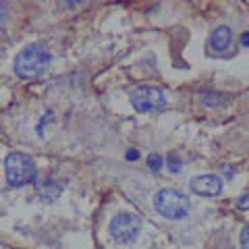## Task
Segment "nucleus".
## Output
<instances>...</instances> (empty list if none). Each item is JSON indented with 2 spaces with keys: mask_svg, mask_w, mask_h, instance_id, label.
I'll return each mask as SVG.
<instances>
[{
  "mask_svg": "<svg viewBox=\"0 0 249 249\" xmlns=\"http://www.w3.org/2000/svg\"><path fill=\"white\" fill-rule=\"evenodd\" d=\"M142 232V220L135 214H116L110 220V237L121 245H131Z\"/></svg>",
  "mask_w": 249,
  "mask_h": 249,
  "instance_id": "20e7f679",
  "label": "nucleus"
},
{
  "mask_svg": "<svg viewBox=\"0 0 249 249\" xmlns=\"http://www.w3.org/2000/svg\"><path fill=\"white\" fill-rule=\"evenodd\" d=\"M65 189V185H58V181H54V178H48V181H44L42 185H37V193H40V197L46 199V201H54L58 199V196Z\"/></svg>",
  "mask_w": 249,
  "mask_h": 249,
  "instance_id": "6e6552de",
  "label": "nucleus"
},
{
  "mask_svg": "<svg viewBox=\"0 0 249 249\" xmlns=\"http://www.w3.org/2000/svg\"><path fill=\"white\" fill-rule=\"evenodd\" d=\"M191 191L201 197H214L222 191V178L216 175H199L191 181Z\"/></svg>",
  "mask_w": 249,
  "mask_h": 249,
  "instance_id": "423d86ee",
  "label": "nucleus"
},
{
  "mask_svg": "<svg viewBox=\"0 0 249 249\" xmlns=\"http://www.w3.org/2000/svg\"><path fill=\"white\" fill-rule=\"evenodd\" d=\"M237 206L241 208V210H249V191L247 193H243V196L239 197V201H237Z\"/></svg>",
  "mask_w": 249,
  "mask_h": 249,
  "instance_id": "ddd939ff",
  "label": "nucleus"
},
{
  "mask_svg": "<svg viewBox=\"0 0 249 249\" xmlns=\"http://www.w3.org/2000/svg\"><path fill=\"white\" fill-rule=\"evenodd\" d=\"M241 44L249 46V31H245V34H243V37H241Z\"/></svg>",
  "mask_w": 249,
  "mask_h": 249,
  "instance_id": "2eb2a0df",
  "label": "nucleus"
},
{
  "mask_svg": "<svg viewBox=\"0 0 249 249\" xmlns=\"http://www.w3.org/2000/svg\"><path fill=\"white\" fill-rule=\"evenodd\" d=\"M199 98L206 106H224L229 102V96H224V93H220V91H214V89L204 91Z\"/></svg>",
  "mask_w": 249,
  "mask_h": 249,
  "instance_id": "1a4fd4ad",
  "label": "nucleus"
},
{
  "mask_svg": "<svg viewBox=\"0 0 249 249\" xmlns=\"http://www.w3.org/2000/svg\"><path fill=\"white\" fill-rule=\"evenodd\" d=\"M131 104H133L137 112H154V110H162L166 106V96L158 88L143 85V88H137L131 93Z\"/></svg>",
  "mask_w": 249,
  "mask_h": 249,
  "instance_id": "39448f33",
  "label": "nucleus"
},
{
  "mask_svg": "<svg viewBox=\"0 0 249 249\" xmlns=\"http://www.w3.org/2000/svg\"><path fill=\"white\" fill-rule=\"evenodd\" d=\"M50 52L44 44H29L25 46L17 56H15L13 69L19 79H36V77L44 75L50 67Z\"/></svg>",
  "mask_w": 249,
  "mask_h": 249,
  "instance_id": "f257e3e1",
  "label": "nucleus"
},
{
  "mask_svg": "<svg viewBox=\"0 0 249 249\" xmlns=\"http://www.w3.org/2000/svg\"><path fill=\"white\" fill-rule=\"evenodd\" d=\"M147 166H150L152 170H160L162 168V158L158 154H150L147 156Z\"/></svg>",
  "mask_w": 249,
  "mask_h": 249,
  "instance_id": "9b49d317",
  "label": "nucleus"
},
{
  "mask_svg": "<svg viewBox=\"0 0 249 249\" xmlns=\"http://www.w3.org/2000/svg\"><path fill=\"white\" fill-rule=\"evenodd\" d=\"M6 17H9V9H6L4 2H0V23H2Z\"/></svg>",
  "mask_w": 249,
  "mask_h": 249,
  "instance_id": "4468645a",
  "label": "nucleus"
},
{
  "mask_svg": "<svg viewBox=\"0 0 249 249\" xmlns=\"http://www.w3.org/2000/svg\"><path fill=\"white\" fill-rule=\"evenodd\" d=\"M127 158H129V160H135V158H137V152H129Z\"/></svg>",
  "mask_w": 249,
  "mask_h": 249,
  "instance_id": "dca6fc26",
  "label": "nucleus"
},
{
  "mask_svg": "<svg viewBox=\"0 0 249 249\" xmlns=\"http://www.w3.org/2000/svg\"><path fill=\"white\" fill-rule=\"evenodd\" d=\"M4 173H6V181L13 187H25L29 183L36 181L37 177V168L34 164V160L25 154L13 152L6 156L4 160Z\"/></svg>",
  "mask_w": 249,
  "mask_h": 249,
  "instance_id": "7ed1b4c3",
  "label": "nucleus"
},
{
  "mask_svg": "<svg viewBox=\"0 0 249 249\" xmlns=\"http://www.w3.org/2000/svg\"><path fill=\"white\" fill-rule=\"evenodd\" d=\"M239 245L241 249H249V227H243L239 232Z\"/></svg>",
  "mask_w": 249,
  "mask_h": 249,
  "instance_id": "f8f14e48",
  "label": "nucleus"
},
{
  "mask_svg": "<svg viewBox=\"0 0 249 249\" xmlns=\"http://www.w3.org/2000/svg\"><path fill=\"white\" fill-rule=\"evenodd\" d=\"M232 44V29L227 25H218L212 34H210L208 40V48L214 54H222L224 50H229Z\"/></svg>",
  "mask_w": 249,
  "mask_h": 249,
  "instance_id": "0eeeda50",
  "label": "nucleus"
},
{
  "mask_svg": "<svg viewBox=\"0 0 249 249\" xmlns=\"http://www.w3.org/2000/svg\"><path fill=\"white\" fill-rule=\"evenodd\" d=\"M154 208L160 216L168 218V220H183L191 212V201L181 191L162 189L154 196Z\"/></svg>",
  "mask_w": 249,
  "mask_h": 249,
  "instance_id": "f03ea898",
  "label": "nucleus"
},
{
  "mask_svg": "<svg viewBox=\"0 0 249 249\" xmlns=\"http://www.w3.org/2000/svg\"><path fill=\"white\" fill-rule=\"evenodd\" d=\"M168 168H170V173H181V168H183V162L178 156L175 154H170L168 156Z\"/></svg>",
  "mask_w": 249,
  "mask_h": 249,
  "instance_id": "9d476101",
  "label": "nucleus"
}]
</instances>
